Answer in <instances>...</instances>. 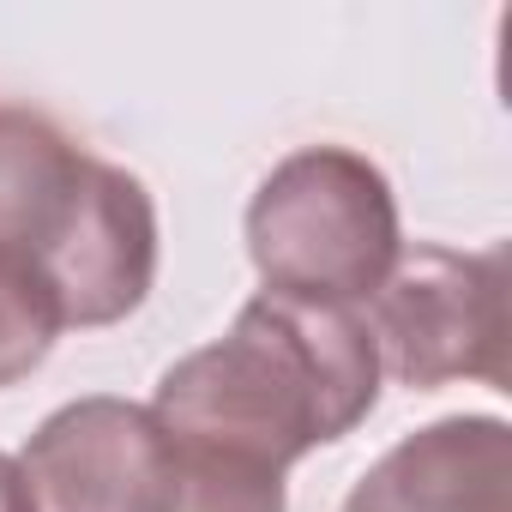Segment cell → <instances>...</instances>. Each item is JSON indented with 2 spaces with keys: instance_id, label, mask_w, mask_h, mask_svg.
I'll return each mask as SVG.
<instances>
[{
  "instance_id": "6da1fadb",
  "label": "cell",
  "mask_w": 512,
  "mask_h": 512,
  "mask_svg": "<svg viewBox=\"0 0 512 512\" xmlns=\"http://www.w3.org/2000/svg\"><path fill=\"white\" fill-rule=\"evenodd\" d=\"M380 404V350L362 308L260 290L235 326L181 356L151 398L175 446L229 452L290 470L326 440H344Z\"/></svg>"
},
{
  "instance_id": "7a4b0ae2",
  "label": "cell",
  "mask_w": 512,
  "mask_h": 512,
  "mask_svg": "<svg viewBox=\"0 0 512 512\" xmlns=\"http://www.w3.org/2000/svg\"><path fill=\"white\" fill-rule=\"evenodd\" d=\"M0 260L49 284L61 326H115L157 284V205L49 115L0 103Z\"/></svg>"
},
{
  "instance_id": "3957f363",
  "label": "cell",
  "mask_w": 512,
  "mask_h": 512,
  "mask_svg": "<svg viewBox=\"0 0 512 512\" xmlns=\"http://www.w3.org/2000/svg\"><path fill=\"white\" fill-rule=\"evenodd\" d=\"M247 253L266 290L356 308L404 253L392 181L350 145L290 151L247 205Z\"/></svg>"
},
{
  "instance_id": "277c9868",
  "label": "cell",
  "mask_w": 512,
  "mask_h": 512,
  "mask_svg": "<svg viewBox=\"0 0 512 512\" xmlns=\"http://www.w3.org/2000/svg\"><path fill=\"white\" fill-rule=\"evenodd\" d=\"M380 374L434 392L452 380L506 386V253L404 247L386 284L368 296Z\"/></svg>"
},
{
  "instance_id": "5b68a950",
  "label": "cell",
  "mask_w": 512,
  "mask_h": 512,
  "mask_svg": "<svg viewBox=\"0 0 512 512\" xmlns=\"http://www.w3.org/2000/svg\"><path fill=\"white\" fill-rule=\"evenodd\" d=\"M37 512H169L175 452L145 404H61L19 452Z\"/></svg>"
},
{
  "instance_id": "8992f818",
  "label": "cell",
  "mask_w": 512,
  "mask_h": 512,
  "mask_svg": "<svg viewBox=\"0 0 512 512\" xmlns=\"http://www.w3.org/2000/svg\"><path fill=\"white\" fill-rule=\"evenodd\" d=\"M344 512H512V428L500 416L428 422L350 488Z\"/></svg>"
},
{
  "instance_id": "52a82bcc",
  "label": "cell",
  "mask_w": 512,
  "mask_h": 512,
  "mask_svg": "<svg viewBox=\"0 0 512 512\" xmlns=\"http://www.w3.org/2000/svg\"><path fill=\"white\" fill-rule=\"evenodd\" d=\"M175 494L169 512H290L284 500V476L266 464H247L229 452H199V446H175Z\"/></svg>"
},
{
  "instance_id": "ba28073f",
  "label": "cell",
  "mask_w": 512,
  "mask_h": 512,
  "mask_svg": "<svg viewBox=\"0 0 512 512\" xmlns=\"http://www.w3.org/2000/svg\"><path fill=\"white\" fill-rule=\"evenodd\" d=\"M61 332L67 326H61L49 284L19 260H0V392L31 380Z\"/></svg>"
},
{
  "instance_id": "9c48e42d",
  "label": "cell",
  "mask_w": 512,
  "mask_h": 512,
  "mask_svg": "<svg viewBox=\"0 0 512 512\" xmlns=\"http://www.w3.org/2000/svg\"><path fill=\"white\" fill-rule=\"evenodd\" d=\"M0 512H37L31 506V482H25L19 458H7V452H0Z\"/></svg>"
}]
</instances>
